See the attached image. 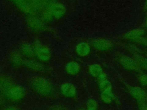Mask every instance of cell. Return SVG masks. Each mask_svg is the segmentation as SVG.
I'll list each match as a JSON object with an SVG mask.
<instances>
[{"label": "cell", "instance_id": "cell-1", "mask_svg": "<svg viewBox=\"0 0 147 110\" xmlns=\"http://www.w3.org/2000/svg\"><path fill=\"white\" fill-rule=\"evenodd\" d=\"M31 85L33 89L40 94L49 95L52 91L51 83L45 78L40 76H36L31 80Z\"/></svg>", "mask_w": 147, "mask_h": 110}, {"label": "cell", "instance_id": "cell-2", "mask_svg": "<svg viewBox=\"0 0 147 110\" xmlns=\"http://www.w3.org/2000/svg\"><path fill=\"white\" fill-rule=\"evenodd\" d=\"M5 90L6 96L12 100H20L24 96V90L19 85L9 84L5 87Z\"/></svg>", "mask_w": 147, "mask_h": 110}, {"label": "cell", "instance_id": "cell-3", "mask_svg": "<svg viewBox=\"0 0 147 110\" xmlns=\"http://www.w3.org/2000/svg\"><path fill=\"white\" fill-rule=\"evenodd\" d=\"M34 54L40 61L47 62L51 57V53L49 49L45 45L37 44L34 46Z\"/></svg>", "mask_w": 147, "mask_h": 110}, {"label": "cell", "instance_id": "cell-4", "mask_svg": "<svg viewBox=\"0 0 147 110\" xmlns=\"http://www.w3.org/2000/svg\"><path fill=\"white\" fill-rule=\"evenodd\" d=\"M130 93L139 104L142 105L146 103L147 93L141 88L132 87L130 89Z\"/></svg>", "mask_w": 147, "mask_h": 110}, {"label": "cell", "instance_id": "cell-5", "mask_svg": "<svg viewBox=\"0 0 147 110\" xmlns=\"http://www.w3.org/2000/svg\"><path fill=\"white\" fill-rule=\"evenodd\" d=\"M92 45L95 49L101 51L107 50L112 46V44L109 40L102 38L94 39L92 41Z\"/></svg>", "mask_w": 147, "mask_h": 110}, {"label": "cell", "instance_id": "cell-6", "mask_svg": "<svg viewBox=\"0 0 147 110\" xmlns=\"http://www.w3.org/2000/svg\"><path fill=\"white\" fill-rule=\"evenodd\" d=\"M119 62L124 68L129 70H136L139 67L136 61L127 56L122 57L119 60Z\"/></svg>", "mask_w": 147, "mask_h": 110}, {"label": "cell", "instance_id": "cell-7", "mask_svg": "<svg viewBox=\"0 0 147 110\" xmlns=\"http://www.w3.org/2000/svg\"><path fill=\"white\" fill-rule=\"evenodd\" d=\"M60 90L63 95L68 97H74L76 93L75 87L69 82L63 83L60 87Z\"/></svg>", "mask_w": 147, "mask_h": 110}, {"label": "cell", "instance_id": "cell-8", "mask_svg": "<svg viewBox=\"0 0 147 110\" xmlns=\"http://www.w3.org/2000/svg\"><path fill=\"white\" fill-rule=\"evenodd\" d=\"M76 53L81 57H85L87 56L90 52V46L89 45L84 42H80L76 46Z\"/></svg>", "mask_w": 147, "mask_h": 110}, {"label": "cell", "instance_id": "cell-9", "mask_svg": "<svg viewBox=\"0 0 147 110\" xmlns=\"http://www.w3.org/2000/svg\"><path fill=\"white\" fill-rule=\"evenodd\" d=\"M23 64H24V65L29 69L33 71L40 72L43 70L44 68V66L42 65V64L33 60L24 61Z\"/></svg>", "mask_w": 147, "mask_h": 110}, {"label": "cell", "instance_id": "cell-10", "mask_svg": "<svg viewBox=\"0 0 147 110\" xmlns=\"http://www.w3.org/2000/svg\"><path fill=\"white\" fill-rule=\"evenodd\" d=\"M100 99L102 101L106 104H110L113 101L114 95L111 87L102 91L100 93Z\"/></svg>", "mask_w": 147, "mask_h": 110}, {"label": "cell", "instance_id": "cell-11", "mask_svg": "<svg viewBox=\"0 0 147 110\" xmlns=\"http://www.w3.org/2000/svg\"><path fill=\"white\" fill-rule=\"evenodd\" d=\"M65 70L68 74L71 75H75L79 72L80 70V67L78 62L71 61L68 62L66 64Z\"/></svg>", "mask_w": 147, "mask_h": 110}, {"label": "cell", "instance_id": "cell-12", "mask_svg": "<svg viewBox=\"0 0 147 110\" xmlns=\"http://www.w3.org/2000/svg\"><path fill=\"white\" fill-rule=\"evenodd\" d=\"M144 34V31L141 29H134L133 30L127 32L125 35V38L129 40H138L143 36Z\"/></svg>", "mask_w": 147, "mask_h": 110}, {"label": "cell", "instance_id": "cell-13", "mask_svg": "<svg viewBox=\"0 0 147 110\" xmlns=\"http://www.w3.org/2000/svg\"><path fill=\"white\" fill-rule=\"evenodd\" d=\"M98 87L99 89L102 91L111 87V84L108 80L106 76L102 73L98 77Z\"/></svg>", "mask_w": 147, "mask_h": 110}, {"label": "cell", "instance_id": "cell-14", "mask_svg": "<svg viewBox=\"0 0 147 110\" xmlns=\"http://www.w3.org/2000/svg\"><path fill=\"white\" fill-rule=\"evenodd\" d=\"M21 53L28 57H31L34 54V49L28 43H24L20 46Z\"/></svg>", "mask_w": 147, "mask_h": 110}, {"label": "cell", "instance_id": "cell-15", "mask_svg": "<svg viewBox=\"0 0 147 110\" xmlns=\"http://www.w3.org/2000/svg\"><path fill=\"white\" fill-rule=\"evenodd\" d=\"M88 70H89V73L92 76L96 78H98L103 73V70L102 67L99 64H96L90 65L89 67Z\"/></svg>", "mask_w": 147, "mask_h": 110}, {"label": "cell", "instance_id": "cell-16", "mask_svg": "<svg viewBox=\"0 0 147 110\" xmlns=\"http://www.w3.org/2000/svg\"><path fill=\"white\" fill-rule=\"evenodd\" d=\"M11 62L15 65L18 66L24 63V61L21 56L17 53H13L10 56Z\"/></svg>", "mask_w": 147, "mask_h": 110}, {"label": "cell", "instance_id": "cell-17", "mask_svg": "<svg viewBox=\"0 0 147 110\" xmlns=\"http://www.w3.org/2000/svg\"><path fill=\"white\" fill-rule=\"evenodd\" d=\"M86 110H98V103L94 99H90L87 103Z\"/></svg>", "mask_w": 147, "mask_h": 110}, {"label": "cell", "instance_id": "cell-18", "mask_svg": "<svg viewBox=\"0 0 147 110\" xmlns=\"http://www.w3.org/2000/svg\"><path fill=\"white\" fill-rule=\"evenodd\" d=\"M139 66H142L144 69L147 70V58H142L141 60L137 59L136 60Z\"/></svg>", "mask_w": 147, "mask_h": 110}, {"label": "cell", "instance_id": "cell-19", "mask_svg": "<svg viewBox=\"0 0 147 110\" xmlns=\"http://www.w3.org/2000/svg\"><path fill=\"white\" fill-rule=\"evenodd\" d=\"M138 81L140 84L143 86L147 85V74H144L141 75L138 78Z\"/></svg>", "mask_w": 147, "mask_h": 110}, {"label": "cell", "instance_id": "cell-20", "mask_svg": "<svg viewBox=\"0 0 147 110\" xmlns=\"http://www.w3.org/2000/svg\"><path fill=\"white\" fill-rule=\"evenodd\" d=\"M138 40L139 41V42L141 43L142 45H144V46H147V37H142Z\"/></svg>", "mask_w": 147, "mask_h": 110}, {"label": "cell", "instance_id": "cell-21", "mask_svg": "<svg viewBox=\"0 0 147 110\" xmlns=\"http://www.w3.org/2000/svg\"><path fill=\"white\" fill-rule=\"evenodd\" d=\"M142 105L141 110H147V103L142 104Z\"/></svg>", "mask_w": 147, "mask_h": 110}, {"label": "cell", "instance_id": "cell-22", "mask_svg": "<svg viewBox=\"0 0 147 110\" xmlns=\"http://www.w3.org/2000/svg\"><path fill=\"white\" fill-rule=\"evenodd\" d=\"M6 110H18V109L15 108H13V107H10L9 108H7Z\"/></svg>", "mask_w": 147, "mask_h": 110}]
</instances>
